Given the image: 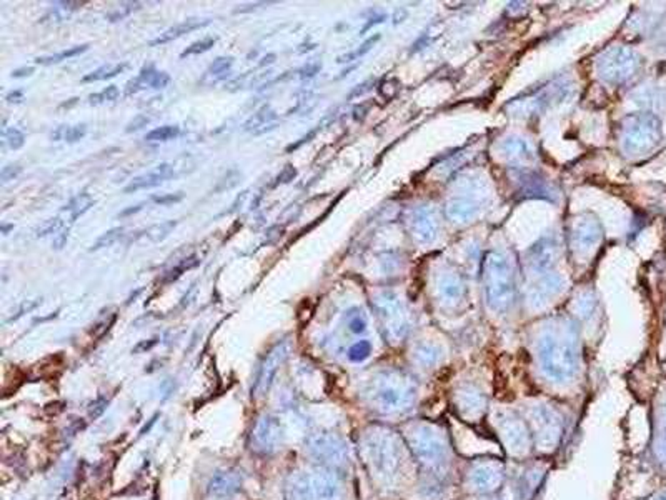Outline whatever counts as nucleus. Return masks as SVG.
<instances>
[{"mask_svg": "<svg viewBox=\"0 0 666 500\" xmlns=\"http://www.w3.org/2000/svg\"><path fill=\"white\" fill-rule=\"evenodd\" d=\"M172 176H173L172 165L171 164H160L147 173H142V176L135 177V179L130 182L127 187H125L124 192L125 194H132V192H138V190H142V189H152V187L160 185L162 182L171 179Z\"/></svg>", "mask_w": 666, "mask_h": 500, "instance_id": "15", "label": "nucleus"}, {"mask_svg": "<svg viewBox=\"0 0 666 500\" xmlns=\"http://www.w3.org/2000/svg\"><path fill=\"white\" fill-rule=\"evenodd\" d=\"M85 134H87V125H85V124L72 125V127L65 129V136H64V141H65V142H68V143L78 142V141H80V138H84V137H85Z\"/></svg>", "mask_w": 666, "mask_h": 500, "instance_id": "34", "label": "nucleus"}, {"mask_svg": "<svg viewBox=\"0 0 666 500\" xmlns=\"http://www.w3.org/2000/svg\"><path fill=\"white\" fill-rule=\"evenodd\" d=\"M215 42H217L215 37H207L198 42H194L190 47H187V49L182 52L180 57L185 59V57H190V55H198V54H203V52H208L213 45H215Z\"/></svg>", "mask_w": 666, "mask_h": 500, "instance_id": "26", "label": "nucleus"}, {"mask_svg": "<svg viewBox=\"0 0 666 500\" xmlns=\"http://www.w3.org/2000/svg\"><path fill=\"white\" fill-rule=\"evenodd\" d=\"M348 327H350V330L354 334H363L365 330H367V322H365L363 317H354V319L350 320V324H348Z\"/></svg>", "mask_w": 666, "mask_h": 500, "instance_id": "40", "label": "nucleus"}, {"mask_svg": "<svg viewBox=\"0 0 666 500\" xmlns=\"http://www.w3.org/2000/svg\"><path fill=\"white\" fill-rule=\"evenodd\" d=\"M22 100H24V92H22V90H14V92H10L7 95V102H10V103H19L22 102Z\"/></svg>", "mask_w": 666, "mask_h": 500, "instance_id": "46", "label": "nucleus"}, {"mask_svg": "<svg viewBox=\"0 0 666 500\" xmlns=\"http://www.w3.org/2000/svg\"><path fill=\"white\" fill-rule=\"evenodd\" d=\"M553 459L533 457L523 462L508 460L507 480L498 492L500 500H535L542 489Z\"/></svg>", "mask_w": 666, "mask_h": 500, "instance_id": "10", "label": "nucleus"}, {"mask_svg": "<svg viewBox=\"0 0 666 500\" xmlns=\"http://www.w3.org/2000/svg\"><path fill=\"white\" fill-rule=\"evenodd\" d=\"M359 399L375 422L398 427L403 422L424 415L426 394L424 380L410 369L385 367L362 382Z\"/></svg>", "mask_w": 666, "mask_h": 500, "instance_id": "3", "label": "nucleus"}, {"mask_svg": "<svg viewBox=\"0 0 666 500\" xmlns=\"http://www.w3.org/2000/svg\"><path fill=\"white\" fill-rule=\"evenodd\" d=\"M117 97H119V89H117V85H108L107 89L102 90V92L90 95L89 102L94 106V103L110 102V100H115Z\"/></svg>", "mask_w": 666, "mask_h": 500, "instance_id": "32", "label": "nucleus"}, {"mask_svg": "<svg viewBox=\"0 0 666 500\" xmlns=\"http://www.w3.org/2000/svg\"><path fill=\"white\" fill-rule=\"evenodd\" d=\"M168 84H171V76H168L167 72L157 71L154 79H152V82H150V87H152V89L159 90V89H165V87H167Z\"/></svg>", "mask_w": 666, "mask_h": 500, "instance_id": "39", "label": "nucleus"}, {"mask_svg": "<svg viewBox=\"0 0 666 500\" xmlns=\"http://www.w3.org/2000/svg\"><path fill=\"white\" fill-rule=\"evenodd\" d=\"M275 59H277V55H275V54H268L267 57H263V59H262V62H260V67H265V65L273 64V62H275Z\"/></svg>", "mask_w": 666, "mask_h": 500, "instance_id": "48", "label": "nucleus"}, {"mask_svg": "<svg viewBox=\"0 0 666 500\" xmlns=\"http://www.w3.org/2000/svg\"><path fill=\"white\" fill-rule=\"evenodd\" d=\"M445 362V350L440 343L430 342L424 338V341L417 342L412 350V367L410 371L424 380V376H428L435 371H438ZM425 382V380H424Z\"/></svg>", "mask_w": 666, "mask_h": 500, "instance_id": "12", "label": "nucleus"}, {"mask_svg": "<svg viewBox=\"0 0 666 500\" xmlns=\"http://www.w3.org/2000/svg\"><path fill=\"white\" fill-rule=\"evenodd\" d=\"M270 3H273V2H259V3H252V6H247V7H243V8H237V10H235V14H243V12H250V10H254V8H259V7L270 6Z\"/></svg>", "mask_w": 666, "mask_h": 500, "instance_id": "45", "label": "nucleus"}, {"mask_svg": "<svg viewBox=\"0 0 666 500\" xmlns=\"http://www.w3.org/2000/svg\"><path fill=\"white\" fill-rule=\"evenodd\" d=\"M142 207H143V203H138V206L130 207V208H127V210H122L120 214H119V217H127V215L137 214V212H140V210H142Z\"/></svg>", "mask_w": 666, "mask_h": 500, "instance_id": "47", "label": "nucleus"}, {"mask_svg": "<svg viewBox=\"0 0 666 500\" xmlns=\"http://www.w3.org/2000/svg\"><path fill=\"white\" fill-rule=\"evenodd\" d=\"M240 177H242V173L238 172V171H235V169H232V171H229V172L225 173V176L222 177V179L219 180V185H217L215 189H213V192H224V190L232 189V187H235V185L238 184V180H240Z\"/></svg>", "mask_w": 666, "mask_h": 500, "instance_id": "30", "label": "nucleus"}, {"mask_svg": "<svg viewBox=\"0 0 666 500\" xmlns=\"http://www.w3.org/2000/svg\"><path fill=\"white\" fill-rule=\"evenodd\" d=\"M175 225H177L175 220H168V222H164V224H160V225H155V227H152L149 230V237L155 242L164 241V238L172 232V229H175Z\"/></svg>", "mask_w": 666, "mask_h": 500, "instance_id": "31", "label": "nucleus"}, {"mask_svg": "<svg viewBox=\"0 0 666 500\" xmlns=\"http://www.w3.org/2000/svg\"><path fill=\"white\" fill-rule=\"evenodd\" d=\"M485 425L495 436V441L503 450V457L507 460L523 462V460L537 457L528 425L512 400L510 402L491 400Z\"/></svg>", "mask_w": 666, "mask_h": 500, "instance_id": "6", "label": "nucleus"}, {"mask_svg": "<svg viewBox=\"0 0 666 500\" xmlns=\"http://www.w3.org/2000/svg\"><path fill=\"white\" fill-rule=\"evenodd\" d=\"M142 7V3L140 2H127V3H122V6H119V8H115L114 12H110V14L107 15V19L110 20V22H119L122 19H125V17L132 14V12L135 10H138V8Z\"/></svg>", "mask_w": 666, "mask_h": 500, "instance_id": "29", "label": "nucleus"}, {"mask_svg": "<svg viewBox=\"0 0 666 500\" xmlns=\"http://www.w3.org/2000/svg\"><path fill=\"white\" fill-rule=\"evenodd\" d=\"M319 71H320V64H307L300 69L298 73L302 79H308V77H313L315 73H319Z\"/></svg>", "mask_w": 666, "mask_h": 500, "instance_id": "41", "label": "nucleus"}, {"mask_svg": "<svg viewBox=\"0 0 666 500\" xmlns=\"http://www.w3.org/2000/svg\"><path fill=\"white\" fill-rule=\"evenodd\" d=\"M94 203L95 200L90 197V194L82 192L75 195V197L64 207V210H67L68 214H71V222H75L78 217H82L87 210H90V207H92Z\"/></svg>", "mask_w": 666, "mask_h": 500, "instance_id": "19", "label": "nucleus"}, {"mask_svg": "<svg viewBox=\"0 0 666 500\" xmlns=\"http://www.w3.org/2000/svg\"><path fill=\"white\" fill-rule=\"evenodd\" d=\"M233 65V59L232 57H219V59H215L213 60V62L210 64V67L207 69V72H205V76H203V82H205L208 77H212L213 82L215 80H219V79H224L225 77V73H227L230 71V67H232Z\"/></svg>", "mask_w": 666, "mask_h": 500, "instance_id": "21", "label": "nucleus"}, {"mask_svg": "<svg viewBox=\"0 0 666 500\" xmlns=\"http://www.w3.org/2000/svg\"><path fill=\"white\" fill-rule=\"evenodd\" d=\"M528 425L537 457L555 459L577 424V407L543 394L512 400Z\"/></svg>", "mask_w": 666, "mask_h": 500, "instance_id": "5", "label": "nucleus"}, {"mask_svg": "<svg viewBox=\"0 0 666 500\" xmlns=\"http://www.w3.org/2000/svg\"><path fill=\"white\" fill-rule=\"evenodd\" d=\"M89 49V45H77V47H72V49H67V50H64V52H60V54H54V55H47V57H37L36 59V64H41V65H52V64H59V62H62V60H67V59H71V57H75V55H80V54H84V52Z\"/></svg>", "mask_w": 666, "mask_h": 500, "instance_id": "23", "label": "nucleus"}, {"mask_svg": "<svg viewBox=\"0 0 666 500\" xmlns=\"http://www.w3.org/2000/svg\"><path fill=\"white\" fill-rule=\"evenodd\" d=\"M307 449L321 467L333 469V471L345 473L352 467V447L345 437L335 432L315 434L308 438Z\"/></svg>", "mask_w": 666, "mask_h": 500, "instance_id": "11", "label": "nucleus"}, {"mask_svg": "<svg viewBox=\"0 0 666 500\" xmlns=\"http://www.w3.org/2000/svg\"><path fill=\"white\" fill-rule=\"evenodd\" d=\"M491 400L493 395L490 385L473 377H463L455 382L448 392V403L455 417L470 427L485 424Z\"/></svg>", "mask_w": 666, "mask_h": 500, "instance_id": "9", "label": "nucleus"}, {"mask_svg": "<svg viewBox=\"0 0 666 500\" xmlns=\"http://www.w3.org/2000/svg\"><path fill=\"white\" fill-rule=\"evenodd\" d=\"M508 460L496 455L463 457L460 469L461 495H493L502 490L507 480Z\"/></svg>", "mask_w": 666, "mask_h": 500, "instance_id": "8", "label": "nucleus"}, {"mask_svg": "<svg viewBox=\"0 0 666 500\" xmlns=\"http://www.w3.org/2000/svg\"><path fill=\"white\" fill-rule=\"evenodd\" d=\"M532 359L537 392L577 407L585 395V364L577 325L563 319L542 325L533 337Z\"/></svg>", "mask_w": 666, "mask_h": 500, "instance_id": "1", "label": "nucleus"}, {"mask_svg": "<svg viewBox=\"0 0 666 500\" xmlns=\"http://www.w3.org/2000/svg\"><path fill=\"white\" fill-rule=\"evenodd\" d=\"M3 138H6V143L10 147L12 150H19L20 147H24L25 143V136L24 132H20L19 129L10 127V129H3Z\"/></svg>", "mask_w": 666, "mask_h": 500, "instance_id": "28", "label": "nucleus"}, {"mask_svg": "<svg viewBox=\"0 0 666 500\" xmlns=\"http://www.w3.org/2000/svg\"><path fill=\"white\" fill-rule=\"evenodd\" d=\"M200 260L195 257H190V259H185L184 262H182L180 265H178V267L175 269H172V271H168L167 273H165V277H164V282H173V280H177L178 277L182 276V273H184L185 271H189V269H194V267H197Z\"/></svg>", "mask_w": 666, "mask_h": 500, "instance_id": "27", "label": "nucleus"}, {"mask_svg": "<svg viewBox=\"0 0 666 500\" xmlns=\"http://www.w3.org/2000/svg\"><path fill=\"white\" fill-rule=\"evenodd\" d=\"M127 69V64H117V65H102V67L97 69V71L87 73V76L82 79V82H97V80H107V79H114V77L119 76Z\"/></svg>", "mask_w": 666, "mask_h": 500, "instance_id": "20", "label": "nucleus"}, {"mask_svg": "<svg viewBox=\"0 0 666 500\" xmlns=\"http://www.w3.org/2000/svg\"><path fill=\"white\" fill-rule=\"evenodd\" d=\"M372 350H373L372 342H370V341H359V342H355L354 345L350 347V349H348L347 357H348V360H350V362L362 364L370 357V355H372Z\"/></svg>", "mask_w": 666, "mask_h": 500, "instance_id": "22", "label": "nucleus"}, {"mask_svg": "<svg viewBox=\"0 0 666 500\" xmlns=\"http://www.w3.org/2000/svg\"><path fill=\"white\" fill-rule=\"evenodd\" d=\"M458 500H500L498 494L493 495H460Z\"/></svg>", "mask_w": 666, "mask_h": 500, "instance_id": "42", "label": "nucleus"}, {"mask_svg": "<svg viewBox=\"0 0 666 500\" xmlns=\"http://www.w3.org/2000/svg\"><path fill=\"white\" fill-rule=\"evenodd\" d=\"M287 355H289V345H287V342L284 341L277 342L275 345L268 350L263 362L260 364L259 372H256V379L254 387H252V394L259 397V395H263L267 392L273 379H275L278 367L285 362Z\"/></svg>", "mask_w": 666, "mask_h": 500, "instance_id": "13", "label": "nucleus"}, {"mask_svg": "<svg viewBox=\"0 0 666 500\" xmlns=\"http://www.w3.org/2000/svg\"><path fill=\"white\" fill-rule=\"evenodd\" d=\"M12 229H14V225H2V232H3V234H6V236H7V234H8V232H10V230H12Z\"/></svg>", "mask_w": 666, "mask_h": 500, "instance_id": "50", "label": "nucleus"}, {"mask_svg": "<svg viewBox=\"0 0 666 500\" xmlns=\"http://www.w3.org/2000/svg\"><path fill=\"white\" fill-rule=\"evenodd\" d=\"M208 24H210V20H207V19H205V20L189 19V20L182 22V24L175 25V27H171L168 30H165L164 34H160L159 37L154 38V41H150L149 45H150V47L164 45V43H168V42L175 41V38H178V37L185 36V34L191 32V30H197V29L205 27V25H208Z\"/></svg>", "mask_w": 666, "mask_h": 500, "instance_id": "17", "label": "nucleus"}, {"mask_svg": "<svg viewBox=\"0 0 666 500\" xmlns=\"http://www.w3.org/2000/svg\"><path fill=\"white\" fill-rule=\"evenodd\" d=\"M240 485H242V480H240V477L237 476V473L224 472V473H220V476H217L215 479L212 480L210 490H212V494L222 495V497H225V495L237 492L238 487H240Z\"/></svg>", "mask_w": 666, "mask_h": 500, "instance_id": "18", "label": "nucleus"}, {"mask_svg": "<svg viewBox=\"0 0 666 500\" xmlns=\"http://www.w3.org/2000/svg\"><path fill=\"white\" fill-rule=\"evenodd\" d=\"M20 172H22V167L19 164L6 165V167L2 169V172H0V180H2V184H7L8 180H14Z\"/></svg>", "mask_w": 666, "mask_h": 500, "instance_id": "36", "label": "nucleus"}, {"mask_svg": "<svg viewBox=\"0 0 666 500\" xmlns=\"http://www.w3.org/2000/svg\"><path fill=\"white\" fill-rule=\"evenodd\" d=\"M67 238H68V230H67V232L59 234L57 238H55V241H54V249H57V250L64 249L65 243H67Z\"/></svg>", "mask_w": 666, "mask_h": 500, "instance_id": "44", "label": "nucleus"}, {"mask_svg": "<svg viewBox=\"0 0 666 500\" xmlns=\"http://www.w3.org/2000/svg\"><path fill=\"white\" fill-rule=\"evenodd\" d=\"M295 177H297V169H295L291 164H287L285 167L280 171V173L277 176L275 184L277 185L278 184H290V182L294 180Z\"/></svg>", "mask_w": 666, "mask_h": 500, "instance_id": "35", "label": "nucleus"}, {"mask_svg": "<svg viewBox=\"0 0 666 500\" xmlns=\"http://www.w3.org/2000/svg\"><path fill=\"white\" fill-rule=\"evenodd\" d=\"M34 71H36V69H34V67H22V69H15V71L12 72V77H14V79H22V77H29V76H32Z\"/></svg>", "mask_w": 666, "mask_h": 500, "instance_id": "43", "label": "nucleus"}, {"mask_svg": "<svg viewBox=\"0 0 666 500\" xmlns=\"http://www.w3.org/2000/svg\"><path fill=\"white\" fill-rule=\"evenodd\" d=\"M282 438L280 422L275 417H263L259 420L254 430V442L255 449L260 450L262 454H270V452L277 450L278 443Z\"/></svg>", "mask_w": 666, "mask_h": 500, "instance_id": "14", "label": "nucleus"}, {"mask_svg": "<svg viewBox=\"0 0 666 500\" xmlns=\"http://www.w3.org/2000/svg\"><path fill=\"white\" fill-rule=\"evenodd\" d=\"M180 134V129L177 125H162V127H157L154 130H150L149 134L145 136L147 142H167L171 138L178 137Z\"/></svg>", "mask_w": 666, "mask_h": 500, "instance_id": "24", "label": "nucleus"}, {"mask_svg": "<svg viewBox=\"0 0 666 500\" xmlns=\"http://www.w3.org/2000/svg\"><path fill=\"white\" fill-rule=\"evenodd\" d=\"M150 119L147 115H143V114H138L137 117H133V120H130L129 124H127V129H125V132H137V130H140L143 127H147V124H149Z\"/></svg>", "mask_w": 666, "mask_h": 500, "instance_id": "38", "label": "nucleus"}, {"mask_svg": "<svg viewBox=\"0 0 666 500\" xmlns=\"http://www.w3.org/2000/svg\"><path fill=\"white\" fill-rule=\"evenodd\" d=\"M398 429L419 464L420 473L460 485L463 457L456 450L447 422L420 415L403 422Z\"/></svg>", "mask_w": 666, "mask_h": 500, "instance_id": "4", "label": "nucleus"}, {"mask_svg": "<svg viewBox=\"0 0 666 500\" xmlns=\"http://www.w3.org/2000/svg\"><path fill=\"white\" fill-rule=\"evenodd\" d=\"M648 500H666V489L661 490V492H658V494H655L651 499H648Z\"/></svg>", "mask_w": 666, "mask_h": 500, "instance_id": "49", "label": "nucleus"}, {"mask_svg": "<svg viewBox=\"0 0 666 500\" xmlns=\"http://www.w3.org/2000/svg\"><path fill=\"white\" fill-rule=\"evenodd\" d=\"M359 455L373 489L382 500H407L420 467L398 427L373 422L362 430Z\"/></svg>", "mask_w": 666, "mask_h": 500, "instance_id": "2", "label": "nucleus"}, {"mask_svg": "<svg viewBox=\"0 0 666 500\" xmlns=\"http://www.w3.org/2000/svg\"><path fill=\"white\" fill-rule=\"evenodd\" d=\"M275 122H277L275 110H273V108L267 103V106L260 107L259 110H256L255 114L245 122L243 130L259 136V134L267 132V130L270 129H275Z\"/></svg>", "mask_w": 666, "mask_h": 500, "instance_id": "16", "label": "nucleus"}, {"mask_svg": "<svg viewBox=\"0 0 666 500\" xmlns=\"http://www.w3.org/2000/svg\"><path fill=\"white\" fill-rule=\"evenodd\" d=\"M62 225L64 224H62V220H60V217H54V219L45 220L41 225V227L37 229V237H47V236H50V234L59 232V230L62 229Z\"/></svg>", "mask_w": 666, "mask_h": 500, "instance_id": "33", "label": "nucleus"}, {"mask_svg": "<svg viewBox=\"0 0 666 500\" xmlns=\"http://www.w3.org/2000/svg\"><path fill=\"white\" fill-rule=\"evenodd\" d=\"M122 236H124V227H115V229L107 230L106 234H102V236H100L97 241L92 243V247H90V252H95V250L106 249V247L114 245V243L119 241Z\"/></svg>", "mask_w": 666, "mask_h": 500, "instance_id": "25", "label": "nucleus"}, {"mask_svg": "<svg viewBox=\"0 0 666 500\" xmlns=\"http://www.w3.org/2000/svg\"><path fill=\"white\" fill-rule=\"evenodd\" d=\"M347 473L321 467L298 472L285 484V500H347Z\"/></svg>", "mask_w": 666, "mask_h": 500, "instance_id": "7", "label": "nucleus"}, {"mask_svg": "<svg viewBox=\"0 0 666 500\" xmlns=\"http://www.w3.org/2000/svg\"><path fill=\"white\" fill-rule=\"evenodd\" d=\"M155 203H160V206H171V203H177L180 200H184V194L177 192V194H164V195H154L152 197Z\"/></svg>", "mask_w": 666, "mask_h": 500, "instance_id": "37", "label": "nucleus"}]
</instances>
